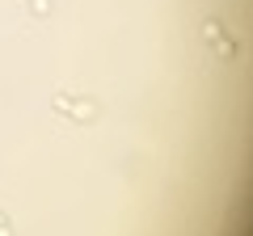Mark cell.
<instances>
[{
    "label": "cell",
    "instance_id": "1",
    "mask_svg": "<svg viewBox=\"0 0 253 236\" xmlns=\"http://www.w3.org/2000/svg\"><path fill=\"white\" fill-rule=\"evenodd\" d=\"M203 42H207V51L215 55V59H224V64H232L236 55H241V42L232 38V30H228L219 17H207V21H203Z\"/></svg>",
    "mask_w": 253,
    "mask_h": 236
},
{
    "label": "cell",
    "instance_id": "2",
    "mask_svg": "<svg viewBox=\"0 0 253 236\" xmlns=\"http://www.w3.org/2000/svg\"><path fill=\"white\" fill-rule=\"evenodd\" d=\"M51 106H55V114L72 118V122H97V114H101V106L93 97H68V93H55Z\"/></svg>",
    "mask_w": 253,
    "mask_h": 236
},
{
    "label": "cell",
    "instance_id": "3",
    "mask_svg": "<svg viewBox=\"0 0 253 236\" xmlns=\"http://www.w3.org/2000/svg\"><path fill=\"white\" fill-rule=\"evenodd\" d=\"M30 13H34V17H46V13H51V0H30Z\"/></svg>",
    "mask_w": 253,
    "mask_h": 236
},
{
    "label": "cell",
    "instance_id": "4",
    "mask_svg": "<svg viewBox=\"0 0 253 236\" xmlns=\"http://www.w3.org/2000/svg\"><path fill=\"white\" fill-rule=\"evenodd\" d=\"M0 236H13V224H9V215L0 211Z\"/></svg>",
    "mask_w": 253,
    "mask_h": 236
}]
</instances>
